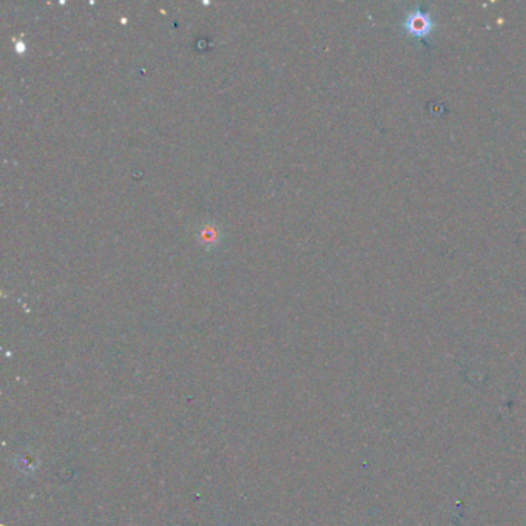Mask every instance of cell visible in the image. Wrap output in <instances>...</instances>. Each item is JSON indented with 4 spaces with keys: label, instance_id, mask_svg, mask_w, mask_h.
Segmentation results:
<instances>
[{
    "label": "cell",
    "instance_id": "cell-1",
    "mask_svg": "<svg viewBox=\"0 0 526 526\" xmlns=\"http://www.w3.org/2000/svg\"><path fill=\"white\" fill-rule=\"evenodd\" d=\"M405 33L414 41L431 48V36L434 33V20L428 13V5H419L412 11H407L403 19Z\"/></svg>",
    "mask_w": 526,
    "mask_h": 526
}]
</instances>
